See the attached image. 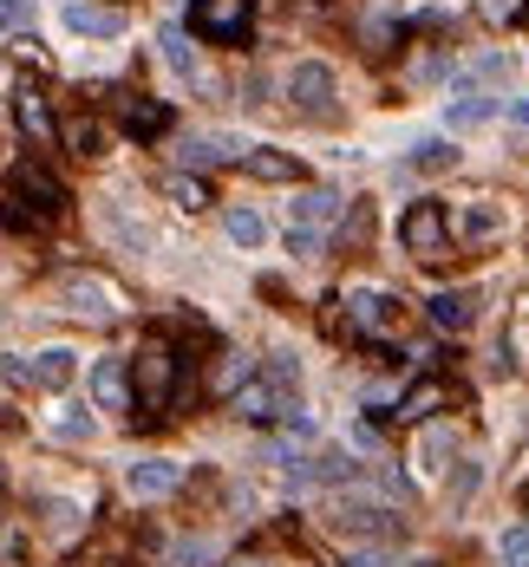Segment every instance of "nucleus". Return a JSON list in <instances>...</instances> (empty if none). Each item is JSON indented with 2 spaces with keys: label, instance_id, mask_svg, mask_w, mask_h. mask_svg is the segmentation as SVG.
<instances>
[{
  "label": "nucleus",
  "instance_id": "27",
  "mask_svg": "<svg viewBox=\"0 0 529 567\" xmlns=\"http://www.w3.org/2000/svg\"><path fill=\"white\" fill-rule=\"evenodd\" d=\"M452 163H457L452 138H419L412 143V170H452Z\"/></svg>",
  "mask_w": 529,
  "mask_h": 567
},
{
  "label": "nucleus",
  "instance_id": "40",
  "mask_svg": "<svg viewBox=\"0 0 529 567\" xmlns=\"http://www.w3.org/2000/svg\"><path fill=\"white\" fill-rule=\"evenodd\" d=\"M177 561H183V567L210 561V542H177Z\"/></svg>",
  "mask_w": 529,
  "mask_h": 567
},
{
  "label": "nucleus",
  "instance_id": "26",
  "mask_svg": "<svg viewBox=\"0 0 529 567\" xmlns=\"http://www.w3.org/2000/svg\"><path fill=\"white\" fill-rule=\"evenodd\" d=\"M60 143H66L73 157H98V143H105V131H98L92 118H66V125H60Z\"/></svg>",
  "mask_w": 529,
  "mask_h": 567
},
{
  "label": "nucleus",
  "instance_id": "32",
  "mask_svg": "<svg viewBox=\"0 0 529 567\" xmlns=\"http://www.w3.org/2000/svg\"><path fill=\"white\" fill-rule=\"evenodd\" d=\"M497 555L517 567V561H529V528H504V542H497Z\"/></svg>",
  "mask_w": 529,
  "mask_h": 567
},
{
  "label": "nucleus",
  "instance_id": "10",
  "mask_svg": "<svg viewBox=\"0 0 529 567\" xmlns=\"http://www.w3.org/2000/svg\"><path fill=\"white\" fill-rule=\"evenodd\" d=\"M235 163H242L255 183H301V157H295V150H275V143H248Z\"/></svg>",
  "mask_w": 529,
  "mask_h": 567
},
{
  "label": "nucleus",
  "instance_id": "36",
  "mask_svg": "<svg viewBox=\"0 0 529 567\" xmlns=\"http://www.w3.org/2000/svg\"><path fill=\"white\" fill-rule=\"evenodd\" d=\"M0 378H7V385H33V365L20 353H0Z\"/></svg>",
  "mask_w": 529,
  "mask_h": 567
},
{
  "label": "nucleus",
  "instance_id": "9",
  "mask_svg": "<svg viewBox=\"0 0 529 567\" xmlns=\"http://www.w3.org/2000/svg\"><path fill=\"white\" fill-rule=\"evenodd\" d=\"M452 235L464 242V248H490V242L504 235V203H490V196H470V203L457 210Z\"/></svg>",
  "mask_w": 529,
  "mask_h": 567
},
{
  "label": "nucleus",
  "instance_id": "21",
  "mask_svg": "<svg viewBox=\"0 0 529 567\" xmlns=\"http://www.w3.org/2000/svg\"><path fill=\"white\" fill-rule=\"evenodd\" d=\"M470 320H477V300H470V293H432V327H438V333H464V327H470Z\"/></svg>",
  "mask_w": 529,
  "mask_h": 567
},
{
  "label": "nucleus",
  "instance_id": "33",
  "mask_svg": "<svg viewBox=\"0 0 529 567\" xmlns=\"http://www.w3.org/2000/svg\"><path fill=\"white\" fill-rule=\"evenodd\" d=\"M0 26H7V33L33 26V0H0Z\"/></svg>",
  "mask_w": 529,
  "mask_h": 567
},
{
  "label": "nucleus",
  "instance_id": "23",
  "mask_svg": "<svg viewBox=\"0 0 529 567\" xmlns=\"http://www.w3.org/2000/svg\"><path fill=\"white\" fill-rule=\"evenodd\" d=\"M223 228H229V242H235V248H262V242H268V222H262L255 210H242V203L223 210Z\"/></svg>",
  "mask_w": 529,
  "mask_h": 567
},
{
  "label": "nucleus",
  "instance_id": "22",
  "mask_svg": "<svg viewBox=\"0 0 529 567\" xmlns=\"http://www.w3.org/2000/svg\"><path fill=\"white\" fill-rule=\"evenodd\" d=\"M157 46H163V66L177 72V78H197V46H190V33H183V26H163V33H157Z\"/></svg>",
  "mask_w": 529,
  "mask_h": 567
},
{
  "label": "nucleus",
  "instance_id": "8",
  "mask_svg": "<svg viewBox=\"0 0 529 567\" xmlns=\"http://www.w3.org/2000/svg\"><path fill=\"white\" fill-rule=\"evenodd\" d=\"M288 98H295V111H307V118H327L334 111V72L320 66V60H301V66L288 72Z\"/></svg>",
  "mask_w": 529,
  "mask_h": 567
},
{
  "label": "nucleus",
  "instance_id": "24",
  "mask_svg": "<svg viewBox=\"0 0 529 567\" xmlns=\"http://www.w3.org/2000/svg\"><path fill=\"white\" fill-rule=\"evenodd\" d=\"M353 477H360V463L347 450H327V457H314L301 470V483H353Z\"/></svg>",
  "mask_w": 529,
  "mask_h": 567
},
{
  "label": "nucleus",
  "instance_id": "15",
  "mask_svg": "<svg viewBox=\"0 0 529 567\" xmlns=\"http://www.w3.org/2000/svg\"><path fill=\"white\" fill-rule=\"evenodd\" d=\"M347 320H353L360 333H379V327H392V320H399V300H392V293H379V287H353V293H347Z\"/></svg>",
  "mask_w": 529,
  "mask_h": 567
},
{
  "label": "nucleus",
  "instance_id": "44",
  "mask_svg": "<svg viewBox=\"0 0 529 567\" xmlns=\"http://www.w3.org/2000/svg\"><path fill=\"white\" fill-rule=\"evenodd\" d=\"M229 567H268V561H229Z\"/></svg>",
  "mask_w": 529,
  "mask_h": 567
},
{
  "label": "nucleus",
  "instance_id": "29",
  "mask_svg": "<svg viewBox=\"0 0 529 567\" xmlns=\"http://www.w3.org/2000/svg\"><path fill=\"white\" fill-rule=\"evenodd\" d=\"M242 378H255V365H248V359H235V353H223V365H216V378H210V392H216V398H229V392H235Z\"/></svg>",
  "mask_w": 529,
  "mask_h": 567
},
{
  "label": "nucleus",
  "instance_id": "19",
  "mask_svg": "<svg viewBox=\"0 0 529 567\" xmlns=\"http://www.w3.org/2000/svg\"><path fill=\"white\" fill-rule=\"evenodd\" d=\"M504 111V98H452L445 105V131H484Z\"/></svg>",
  "mask_w": 529,
  "mask_h": 567
},
{
  "label": "nucleus",
  "instance_id": "11",
  "mask_svg": "<svg viewBox=\"0 0 529 567\" xmlns=\"http://www.w3.org/2000/svg\"><path fill=\"white\" fill-rule=\"evenodd\" d=\"M66 33H78V40H118L125 33V13L118 7H98V0H66Z\"/></svg>",
  "mask_w": 529,
  "mask_h": 567
},
{
  "label": "nucleus",
  "instance_id": "47",
  "mask_svg": "<svg viewBox=\"0 0 529 567\" xmlns=\"http://www.w3.org/2000/svg\"><path fill=\"white\" fill-rule=\"evenodd\" d=\"M517 567H529V561H517Z\"/></svg>",
  "mask_w": 529,
  "mask_h": 567
},
{
  "label": "nucleus",
  "instance_id": "34",
  "mask_svg": "<svg viewBox=\"0 0 529 567\" xmlns=\"http://www.w3.org/2000/svg\"><path fill=\"white\" fill-rule=\"evenodd\" d=\"M510 72H517V60H510V53H490L477 72H464V85H470V78H510Z\"/></svg>",
  "mask_w": 529,
  "mask_h": 567
},
{
  "label": "nucleus",
  "instance_id": "38",
  "mask_svg": "<svg viewBox=\"0 0 529 567\" xmlns=\"http://www.w3.org/2000/svg\"><path fill=\"white\" fill-rule=\"evenodd\" d=\"M268 385H301V365L288 353H275V365H268Z\"/></svg>",
  "mask_w": 529,
  "mask_h": 567
},
{
  "label": "nucleus",
  "instance_id": "43",
  "mask_svg": "<svg viewBox=\"0 0 529 567\" xmlns=\"http://www.w3.org/2000/svg\"><path fill=\"white\" fill-rule=\"evenodd\" d=\"M353 567H385V555H379V548H360V555H353Z\"/></svg>",
  "mask_w": 529,
  "mask_h": 567
},
{
  "label": "nucleus",
  "instance_id": "46",
  "mask_svg": "<svg viewBox=\"0 0 529 567\" xmlns=\"http://www.w3.org/2000/svg\"><path fill=\"white\" fill-rule=\"evenodd\" d=\"M523 509H529V496H523Z\"/></svg>",
  "mask_w": 529,
  "mask_h": 567
},
{
  "label": "nucleus",
  "instance_id": "39",
  "mask_svg": "<svg viewBox=\"0 0 529 567\" xmlns=\"http://www.w3.org/2000/svg\"><path fill=\"white\" fill-rule=\"evenodd\" d=\"M46 515H53V535H73V528H78V509H73V502H46Z\"/></svg>",
  "mask_w": 529,
  "mask_h": 567
},
{
  "label": "nucleus",
  "instance_id": "30",
  "mask_svg": "<svg viewBox=\"0 0 529 567\" xmlns=\"http://www.w3.org/2000/svg\"><path fill=\"white\" fill-rule=\"evenodd\" d=\"M92 411H78V405H66V411H60V418H53V437H66V443H85V437H92Z\"/></svg>",
  "mask_w": 529,
  "mask_h": 567
},
{
  "label": "nucleus",
  "instance_id": "37",
  "mask_svg": "<svg viewBox=\"0 0 529 567\" xmlns=\"http://www.w3.org/2000/svg\"><path fill=\"white\" fill-rule=\"evenodd\" d=\"M470 490H477V463H457V477L445 483V496H452V502H464Z\"/></svg>",
  "mask_w": 529,
  "mask_h": 567
},
{
  "label": "nucleus",
  "instance_id": "42",
  "mask_svg": "<svg viewBox=\"0 0 529 567\" xmlns=\"http://www.w3.org/2000/svg\"><path fill=\"white\" fill-rule=\"evenodd\" d=\"M504 111H510V125H523V131H529V98H517V105H504Z\"/></svg>",
  "mask_w": 529,
  "mask_h": 567
},
{
  "label": "nucleus",
  "instance_id": "45",
  "mask_svg": "<svg viewBox=\"0 0 529 567\" xmlns=\"http://www.w3.org/2000/svg\"><path fill=\"white\" fill-rule=\"evenodd\" d=\"M419 567H432V561H419Z\"/></svg>",
  "mask_w": 529,
  "mask_h": 567
},
{
  "label": "nucleus",
  "instance_id": "35",
  "mask_svg": "<svg viewBox=\"0 0 529 567\" xmlns=\"http://www.w3.org/2000/svg\"><path fill=\"white\" fill-rule=\"evenodd\" d=\"M445 457H452V430L432 425V430H425V463H445Z\"/></svg>",
  "mask_w": 529,
  "mask_h": 567
},
{
  "label": "nucleus",
  "instance_id": "5",
  "mask_svg": "<svg viewBox=\"0 0 529 567\" xmlns=\"http://www.w3.org/2000/svg\"><path fill=\"white\" fill-rule=\"evenodd\" d=\"M60 300H66V313L73 320H92V327H105V320H118V287L105 281V275H85V268H73V275H60Z\"/></svg>",
  "mask_w": 529,
  "mask_h": 567
},
{
  "label": "nucleus",
  "instance_id": "31",
  "mask_svg": "<svg viewBox=\"0 0 529 567\" xmlns=\"http://www.w3.org/2000/svg\"><path fill=\"white\" fill-rule=\"evenodd\" d=\"M288 255H295V261H314V255H320V228L288 222Z\"/></svg>",
  "mask_w": 529,
  "mask_h": 567
},
{
  "label": "nucleus",
  "instance_id": "12",
  "mask_svg": "<svg viewBox=\"0 0 529 567\" xmlns=\"http://www.w3.org/2000/svg\"><path fill=\"white\" fill-rule=\"evenodd\" d=\"M229 405H235L242 425H275V418H282V392H275L268 378H242V385L229 392Z\"/></svg>",
  "mask_w": 529,
  "mask_h": 567
},
{
  "label": "nucleus",
  "instance_id": "14",
  "mask_svg": "<svg viewBox=\"0 0 529 567\" xmlns=\"http://www.w3.org/2000/svg\"><path fill=\"white\" fill-rule=\"evenodd\" d=\"M92 405L98 411H131V372H125V359H98L92 365Z\"/></svg>",
  "mask_w": 529,
  "mask_h": 567
},
{
  "label": "nucleus",
  "instance_id": "17",
  "mask_svg": "<svg viewBox=\"0 0 529 567\" xmlns=\"http://www.w3.org/2000/svg\"><path fill=\"white\" fill-rule=\"evenodd\" d=\"M27 365H33V385H40V392H66L73 372H78V353L73 346H40Z\"/></svg>",
  "mask_w": 529,
  "mask_h": 567
},
{
  "label": "nucleus",
  "instance_id": "41",
  "mask_svg": "<svg viewBox=\"0 0 529 567\" xmlns=\"http://www.w3.org/2000/svg\"><path fill=\"white\" fill-rule=\"evenodd\" d=\"M484 13H490V20H517V13H523V0H484Z\"/></svg>",
  "mask_w": 529,
  "mask_h": 567
},
{
  "label": "nucleus",
  "instance_id": "4",
  "mask_svg": "<svg viewBox=\"0 0 529 567\" xmlns=\"http://www.w3.org/2000/svg\"><path fill=\"white\" fill-rule=\"evenodd\" d=\"M248 20H255V0H197L190 7V33L210 46H242Z\"/></svg>",
  "mask_w": 529,
  "mask_h": 567
},
{
  "label": "nucleus",
  "instance_id": "18",
  "mask_svg": "<svg viewBox=\"0 0 529 567\" xmlns=\"http://www.w3.org/2000/svg\"><path fill=\"white\" fill-rule=\"evenodd\" d=\"M118 118H125L131 138H163V131H170V105H157V98H125Z\"/></svg>",
  "mask_w": 529,
  "mask_h": 567
},
{
  "label": "nucleus",
  "instance_id": "1",
  "mask_svg": "<svg viewBox=\"0 0 529 567\" xmlns=\"http://www.w3.org/2000/svg\"><path fill=\"white\" fill-rule=\"evenodd\" d=\"M125 372H131V405H138L145 418H157V411L170 405V392H177V353H170L163 340H151V346H138V359H131Z\"/></svg>",
  "mask_w": 529,
  "mask_h": 567
},
{
  "label": "nucleus",
  "instance_id": "28",
  "mask_svg": "<svg viewBox=\"0 0 529 567\" xmlns=\"http://www.w3.org/2000/svg\"><path fill=\"white\" fill-rule=\"evenodd\" d=\"M163 190H170V203H177V210H203V203H210V190H203V176H190V170H177V176H170Z\"/></svg>",
  "mask_w": 529,
  "mask_h": 567
},
{
  "label": "nucleus",
  "instance_id": "7",
  "mask_svg": "<svg viewBox=\"0 0 529 567\" xmlns=\"http://www.w3.org/2000/svg\"><path fill=\"white\" fill-rule=\"evenodd\" d=\"M125 490L138 502H163L183 490V463H170V457H138V463H125Z\"/></svg>",
  "mask_w": 529,
  "mask_h": 567
},
{
  "label": "nucleus",
  "instance_id": "3",
  "mask_svg": "<svg viewBox=\"0 0 529 567\" xmlns=\"http://www.w3.org/2000/svg\"><path fill=\"white\" fill-rule=\"evenodd\" d=\"M399 242H405L412 261H445V248H452V215L438 210V203H412V210L399 215Z\"/></svg>",
  "mask_w": 529,
  "mask_h": 567
},
{
  "label": "nucleus",
  "instance_id": "16",
  "mask_svg": "<svg viewBox=\"0 0 529 567\" xmlns=\"http://www.w3.org/2000/svg\"><path fill=\"white\" fill-rule=\"evenodd\" d=\"M13 118H20V131L33 143H60V125H53V111H46V92L20 85V92H13Z\"/></svg>",
  "mask_w": 529,
  "mask_h": 567
},
{
  "label": "nucleus",
  "instance_id": "25",
  "mask_svg": "<svg viewBox=\"0 0 529 567\" xmlns=\"http://www.w3.org/2000/svg\"><path fill=\"white\" fill-rule=\"evenodd\" d=\"M334 215H340V196H334V190H301V196H295V222H301V228H320V222H334Z\"/></svg>",
  "mask_w": 529,
  "mask_h": 567
},
{
  "label": "nucleus",
  "instance_id": "6",
  "mask_svg": "<svg viewBox=\"0 0 529 567\" xmlns=\"http://www.w3.org/2000/svg\"><path fill=\"white\" fill-rule=\"evenodd\" d=\"M13 196L27 203V222H46V215H60L66 210V183L46 170V163H13Z\"/></svg>",
  "mask_w": 529,
  "mask_h": 567
},
{
  "label": "nucleus",
  "instance_id": "20",
  "mask_svg": "<svg viewBox=\"0 0 529 567\" xmlns=\"http://www.w3.org/2000/svg\"><path fill=\"white\" fill-rule=\"evenodd\" d=\"M438 405H445V385H438V378H419L412 392H399V411H392V418H405V425H425Z\"/></svg>",
  "mask_w": 529,
  "mask_h": 567
},
{
  "label": "nucleus",
  "instance_id": "2",
  "mask_svg": "<svg viewBox=\"0 0 529 567\" xmlns=\"http://www.w3.org/2000/svg\"><path fill=\"white\" fill-rule=\"evenodd\" d=\"M327 528L347 535V542H392L405 522H399L385 502H373V496H340L334 509H327Z\"/></svg>",
  "mask_w": 529,
  "mask_h": 567
},
{
  "label": "nucleus",
  "instance_id": "13",
  "mask_svg": "<svg viewBox=\"0 0 529 567\" xmlns=\"http://www.w3.org/2000/svg\"><path fill=\"white\" fill-rule=\"evenodd\" d=\"M242 150H248V143L229 138V131H197V138L177 143V163H183V170H210V163H229V157H242Z\"/></svg>",
  "mask_w": 529,
  "mask_h": 567
}]
</instances>
